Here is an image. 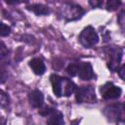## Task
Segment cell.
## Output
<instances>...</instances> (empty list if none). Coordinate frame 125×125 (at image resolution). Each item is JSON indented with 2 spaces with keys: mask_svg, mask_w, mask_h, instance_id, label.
<instances>
[{
  "mask_svg": "<svg viewBox=\"0 0 125 125\" xmlns=\"http://www.w3.org/2000/svg\"><path fill=\"white\" fill-rule=\"evenodd\" d=\"M104 113L109 120L125 122V104H114L104 108Z\"/></svg>",
  "mask_w": 125,
  "mask_h": 125,
  "instance_id": "obj_1",
  "label": "cell"
},
{
  "mask_svg": "<svg viewBox=\"0 0 125 125\" xmlns=\"http://www.w3.org/2000/svg\"><path fill=\"white\" fill-rule=\"evenodd\" d=\"M78 40L83 47L91 48L99 42V36L96 30L92 26H87L79 34Z\"/></svg>",
  "mask_w": 125,
  "mask_h": 125,
  "instance_id": "obj_2",
  "label": "cell"
},
{
  "mask_svg": "<svg viewBox=\"0 0 125 125\" xmlns=\"http://www.w3.org/2000/svg\"><path fill=\"white\" fill-rule=\"evenodd\" d=\"M75 98L77 103H95L96 94L95 90L91 86H83L76 89Z\"/></svg>",
  "mask_w": 125,
  "mask_h": 125,
  "instance_id": "obj_3",
  "label": "cell"
},
{
  "mask_svg": "<svg viewBox=\"0 0 125 125\" xmlns=\"http://www.w3.org/2000/svg\"><path fill=\"white\" fill-rule=\"evenodd\" d=\"M100 91L104 100H115V99H118L121 95V89L113 85L111 82L103 85Z\"/></svg>",
  "mask_w": 125,
  "mask_h": 125,
  "instance_id": "obj_4",
  "label": "cell"
},
{
  "mask_svg": "<svg viewBox=\"0 0 125 125\" xmlns=\"http://www.w3.org/2000/svg\"><path fill=\"white\" fill-rule=\"evenodd\" d=\"M122 58V51L119 48H112L109 51V61L107 63V66L109 67L110 70L116 71Z\"/></svg>",
  "mask_w": 125,
  "mask_h": 125,
  "instance_id": "obj_5",
  "label": "cell"
},
{
  "mask_svg": "<svg viewBox=\"0 0 125 125\" xmlns=\"http://www.w3.org/2000/svg\"><path fill=\"white\" fill-rule=\"evenodd\" d=\"M78 76L82 80H91L94 78V70L92 67V64L90 62H79V70H78Z\"/></svg>",
  "mask_w": 125,
  "mask_h": 125,
  "instance_id": "obj_6",
  "label": "cell"
},
{
  "mask_svg": "<svg viewBox=\"0 0 125 125\" xmlns=\"http://www.w3.org/2000/svg\"><path fill=\"white\" fill-rule=\"evenodd\" d=\"M84 11L81 9V7L77 5H72V4H67L66 8V13L64 14V18H66L67 21H72V20H77L83 15Z\"/></svg>",
  "mask_w": 125,
  "mask_h": 125,
  "instance_id": "obj_7",
  "label": "cell"
},
{
  "mask_svg": "<svg viewBox=\"0 0 125 125\" xmlns=\"http://www.w3.org/2000/svg\"><path fill=\"white\" fill-rule=\"evenodd\" d=\"M28 100H29V104H31V106L40 108L44 104V95L39 90H33L32 92L29 93Z\"/></svg>",
  "mask_w": 125,
  "mask_h": 125,
  "instance_id": "obj_8",
  "label": "cell"
},
{
  "mask_svg": "<svg viewBox=\"0 0 125 125\" xmlns=\"http://www.w3.org/2000/svg\"><path fill=\"white\" fill-rule=\"evenodd\" d=\"M48 124L49 125H64L62 113L57 109H53V111L48 115Z\"/></svg>",
  "mask_w": 125,
  "mask_h": 125,
  "instance_id": "obj_9",
  "label": "cell"
},
{
  "mask_svg": "<svg viewBox=\"0 0 125 125\" xmlns=\"http://www.w3.org/2000/svg\"><path fill=\"white\" fill-rule=\"evenodd\" d=\"M29 66L31 67V69L33 70V72L37 75H42L45 72V64L43 62V61L39 58H34L29 62Z\"/></svg>",
  "mask_w": 125,
  "mask_h": 125,
  "instance_id": "obj_10",
  "label": "cell"
},
{
  "mask_svg": "<svg viewBox=\"0 0 125 125\" xmlns=\"http://www.w3.org/2000/svg\"><path fill=\"white\" fill-rule=\"evenodd\" d=\"M51 83H52V87H53V92L57 97H62V77L56 75V74H52L51 77Z\"/></svg>",
  "mask_w": 125,
  "mask_h": 125,
  "instance_id": "obj_11",
  "label": "cell"
},
{
  "mask_svg": "<svg viewBox=\"0 0 125 125\" xmlns=\"http://www.w3.org/2000/svg\"><path fill=\"white\" fill-rule=\"evenodd\" d=\"M74 91H76V86H75V84H74L71 80L62 77V96L68 97V96H70Z\"/></svg>",
  "mask_w": 125,
  "mask_h": 125,
  "instance_id": "obj_12",
  "label": "cell"
},
{
  "mask_svg": "<svg viewBox=\"0 0 125 125\" xmlns=\"http://www.w3.org/2000/svg\"><path fill=\"white\" fill-rule=\"evenodd\" d=\"M28 10H31L36 15H47L49 14V9L47 6L42 4H33L28 7Z\"/></svg>",
  "mask_w": 125,
  "mask_h": 125,
  "instance_id": "obj_13",
  "label": "cell"
},
{
  "mask_svg": "<svg viewBox=\"0 0 125 125\" xmlns=\"http://www.w3.org/2000/svg\"><path fill=\"white\" fill-rule=\"evenodd\" d=\"M78 70H79V62H72L69 63L66 71L70 76H76L78 75Z\"/></svg>",
  "mask_w": 125,
  "mask_h": 125,
  "instance_id": "obj_14",
  "label": "cell"
},
{
  "mask_svg": "<svg viewBox=\"0 0 125 125\" xmlns=\"http://www.w3.org/2000/svg\"><path fill=\"white\" fill-rule=\"evenodd\" d=\"M120 4H121L120 1H117V0H109L106 3V9L108 11H113L116 8H118Z\"/></svg>",
  "mask_w": 125,
  "mask_h": 125,
  "instance_id": "obj_15",
  "label": "cell"
},
{
  "mask_svg": "<svg viewBox=\"0 0 125 125\" xmlns=\"http://www.w3.org/2000/svg\"><path fill=\"white\" fill-rule=\"evenodd\" d=\"M10 32H11L10 26L6 25L4 22H1V23H0V35H1L2 37H4V36L9 35Z\"/></svg>",
  "mask_w": 125,
  "mask_h": 125,
  "instance_id": "obj_16",
  "label": "cell"
},
{
  "mask_svg": "<svg viewBox=\"0 0 125 125\" xmlns=\"http://www.w3.org/2000/svg\"><path fill=\"white\" fill-rule=\"evenodd\" d=\"M8 104H9V97L3 91H1V106L4 107Z\"/></svg>",
  "mask_w": 125,
  "mask_h": 125,
  "instance_id": "obj_17",
  "label": "cell"
},
{
  "mask_svg": "<svg viewBox=\"0 0 125 125\" xmlns=\"http://www.w3.org/2000/svg\"><path fill=\"white\" fill-rule=\"evenodd\" d=\"M53 109H54V108H52V107H50V106H45V107L39 109V113H40L42 116H48V115L53 111Z\"/></svg>",
  "mask_w": 125,
  "mask_h": 125,
  "instance_id": "obj_18",
  "label": "cell"
},
{
  "mask_svg": "<svg viewBox=\"0 0 125 125\" xmlns=\"http://www.w3.org/2000/svg\"><path fill=\"white\" fill-rule=\"evenodd\" d=\"M6 55H8V50H6V47L4 43H1V58H4Z\"/></svg>",
  "mask_w": 125,
  "mask_h": 125,
  "instance_id": "obj_19",
  "label": "cell"
},
{
  "mask_svg": "<svg viewBox=\"0 0 125 125\" xmlns=\"http://www.w3.org/2000/svg\"><path fill=\"white\" fill-rule=\"evenodd\" d=\"M119 75L123 80H125V64L119 69Z\"/></svg>",
  "mask_w": 125,
  "mask_h": 125,
  "instance_id": "obj_20",
  "label": "cell"
},
{
  "mask_svg": "<svg viewBox=\"0 0 125 125\" xmlns=\"http://www.w3.org/2000/svg\"><path fill=\"white\" fill-rule=\"evenodd\" d=\"M89 3H90V5H92L93 7H100V6L102 5V2H101V1H99V2H98V1H90Z\"/></svg>",
  "mask_w": 125,
  "mask_h": 125,
  "instance_id": "obj_21",
  "label": "cell"
}]
</instances>
